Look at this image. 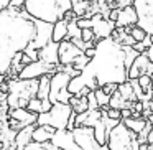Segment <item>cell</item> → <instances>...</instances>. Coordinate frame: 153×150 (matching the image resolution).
Returning <instances> with one entry per match:
<instances>
[{
	"mask_svg": "<svg viewBox=\"0 0 153 150\" xmlns=\"http://www.w3.org/2000/svg\"><path fill=\"white\" fill-rule=\"evenodd\" d=\"M40 60H45L53 64H59V43L51 41L46 46H43L40 50Z\"/></svg>",
	"mask_w": 153,
	"mask_h": 150,
	"instance_id": "cell-18",
	"label": "cell"
},
{
	"mask_svg": "<svg viewBox=\"0 0 153 150\" xmlns=\"http://www.w3.org/2000/svg\"><path fill=\"white\" fill-rule=\"evenodd\" d=\"M25 150H63V149H59V147H58L56 143H53L51 140L50 142H36V140H31V142L25 147Z\"/></svg>",
	"mask_w": 153,
	"mask_h": 150,
	"instance_id": "cell-24",
	"label": "cell"
},
{
	"mask_svg": "<svg viewBox=\"0 0 153 150\" xmlns=\"http://www.w3.org/2000/svg\"><path fill=\"white\" fill-rule=\"evenodd\" d=\"M94 93H96V97H97V102H99V107L102 110H107L109 109V104H110V96L107 93H104V89L102 87H97L96 91H94Z\"/></svg>",
	"mask_w": 153,
	"mask_h": 150,
	"instance_id": "cell-26",
	"label": "cell"
},
{
	"mask_svg": "<svg viewBox=\"0 0 153 150\" xmlns=\"http://www.w3.org/2000/svg\"><path fill=\"white\" fill-rule=\"evenodd\" d=\"M148 143H153V129L150 130V134H148Z\"/></svg>",
	"mask_w": 153,
	"mask_h": 150,
	"instance_id": "cell-40",
	"label": "cell"
},
{
	"mask_svg": "<svg viewBox=\"0 0 153 150\" xmlns=\"http://www.w3.org/2000/svg\"><path fill=\"white\" fill-rule=\"evenodd\" d=\"M82 37V28L77 25V20L69 22V27H68V38H81Z\"/></svg>",
	"mask_w": 153,
	"mask_h": 150,
	"instance_id": "cell-28",
	"label": "cell"
},
{
	"mask_svg": "<svg viewBox=\"0 0 153 150\" xmlns=\"http://www.w3.org/2000/svg\"><path fill=\"white\" fill-rule=\"evenodd\" d=\"M96 51H97V48H96V46H89L86 51H84V53H86L89 58H92V56H96Z\"/></svg>",
	"mask_w": 153,
	"mask_h": 150,
	"instance_id": "cell-36",
	"label": "cell"
},
{
	"mask_svg": "<svg viewBox=\"0 0 153 150\" xmlns=\"http://www.w3.org/2000/svg\"><path fill=\"white\" fill-rule=\"evenodd\" d=\"M138 15V25L153 37V0H133Z\"/></svg>",
	"mask_w": 153,
	"mask_h": 150,
	"instance_id": "cell-10",
	"label": "cell"
},
{
	"mask_svg": "<svg viewBox=\"0 0 153 150\" xmlns=\"http://www.w3.org/2000/svg\"><path fill=\"white\" fill-rule=\"evenodd\" d=\"M73 8V0H25V10L36 20L56 23Z\"/></svg>",
	"mask_w": 153,
	"mask_h": 150,
	"instance_id": "cell-3",
	"label": "cell"
},
{
	"mask_svg": "<svg viewBox=\"0 0 153 150\" xmlns=\"http://www.w3.org/2000/svg\"><path fill=\"white\" fill-rule=\"evenodd\" d=\"M31 61H33V60H31V58H30V56H28V54H27V53H25V51H23V58H22V63H23V68H25V66H27V64H30V63H31Z\"/></svg>",
	"mask_w": 153,
	"mask_h": 150,
	"instance_id": "cell-37",
	"label": "cell"
},
{
	"mask_svg": "<svg viewBox=\"0 0 153 150\" xmlns=\"http://www.w3.org/2000/svg\"><path fill=\"white\" fill-rule=\"evenodd\" d=\"M115 23H117V27H123V28L138 25V15H137V10H135V7H133V4L120 8Z\"/></svg>",
	"mask_w": 153,
	"mask_h": 150,
	"instance_id": "cell-16",
	"label": "cell"
},
{
	"mask_svg": "<svg viewBox=\"0 0 153 150\" xmlns=\"http://www.w3.org/2000/svg\"><path fill=\"white\" fill-rule=\"evenodd\" d=\"M145 53H146V56H148V58H150V60H152V61H153V45H152V46H150V48H148V50H146V51H145Z\"/></svg>",
	"mask_w": 153,
	"mask_h": 150,
	"instance_id": "cell-39",
	"label": "cell"
},
{
	"mask_svg": "<svg viewBox=\"0 0 153 150\" xmlns=\"http://www.w3.org/2000/svg\"><path fill=\"white\" fill-rule=\"evenodd\" d=\"M89 61H91V58L87 56L86 53H82V54H79V56L76 58V60H74V63H73V66L76 68L77 71H82L84 68L87 66V64H89Z\"/></svg>",
	"mask_w": 153,
	"mask_h": 150,
	"instance_id": "cell-30",
	"label": "cell"
},
{
	"mask_svg": "<svg viewBox=\"0 0 153 150\" xmlns=\"http://www.w3.org/2000/svg\"><path fill=\"white\" fill-rule=\"evenodd\" d=\"M146 120L145 117H128V119H123V122H125V125L128 127V129H132L133 132L140 134L143 130V127L146 125Z\"/></svg>",
	"mask_w": 153,
	"mask_h": 150,
	"instance_id": "cell-23",
	"label": "cell"
},
{
	"mask_svg": "<svg viewBox=\"0 0 153 150\" xmlns=\"http://www.w3.org/2000/svg\"><path fill=\"white\" fill-rule=\"evenodd\" d=\"M8 5H10V0H0V10L8 8Z\"/></svg>",
	"mask_w": 153,
	"mask_h": 150,
	"instance_id": "cell-38",
	"label": "cell"
},
{
	"mask_svg": "<svg viewBox=\"0 0 153 150\" xmlns=\"http://www.w3.org/2000/svg\"><path fill=\"white\" fill-rule=\"evenodd\" d=\"M100 117H102V109H87V110H84V112L77 114L76 127L77 125H91V127H94Z\"/></svg>",
	"mask_w": 153,
	"mask_h": 150,
	"instance_id": "cell-17",
	"label": "cell"
},
{
	"mask_svg": "<svg viewBox=\"0 0 153 150\" xmlns=\"http://www.w3.org/2000/svg\"><path fill=\"white\" fill-rule=\"evenodd\" d=\"M123 50H125V64H127V68H130L132 63L135 61V58L138 56L140 53L132 46V45H123Z\"/></svg>",
	"mask_w": 153,
	"mask_h": 150,
	"instance_id": "cell-27",
	"label": "cell"
},
{
	"mask_svg": "<svg viewBox=\"0 0 153 150\" xmlns=\"http://www.w3.org/2000/svg\"><path fill=\"white\" fill-rule=\"evenodd\" d=\"M10 8H25V0H10Z\"/></svg>",
	"mask_w": 153,
	"mask_h": 150,
	"instance_id": "cell-34",
	"label": "cell"
},
{
	"mask_svg": "<svg viewBox=\"0 0 153 150\" xmlns=\"http://www.w3.org/2000/svg\"><path fill=\"white\" fill-rule=\"evenodd\" d=\"M8 117L18 120V122L22 124V127L36 124V120H38V114L28 110L27 107H10V109H8Z\"/></svg>",
	"mask_w": 153,
	"mask_h": 150,
	"instance_id": "cell-15",
	"label": "cell"
},
{
	"mask_svg": "<svg viewBox=\"0 0 153 150\" xmlns=\"http://www.w3.org/2000/svg\"><path fill=\"white\" fill-rule=\"evenodd\" d=\"M73 79L66 71H56L51 74V87H50V101L51 102H69L73 94L69 93V83Z\"/></svg>",
	"mask_w": 153,
	"mask_h": 150,
	"instance_id": "cell-7",
	"label": "cell"
},
{
	"mask_svg": "<svg viewBox=\"0 0 153 150\" xmlns=\"http://www.w3.org/2000/svg\"><path fill=\"white\" fill-rule=\"evenodd\" d=\"M119 93L122 94L127 101H130V102L138 101V99H137V96H135V91H133V86H132V83H130V81H125V83L119 84Z\"/></svg>",
	"mask_w": 153,
	"mask_h": 150,
	"instance_id": "cell-25",
	"label": "cell"
},
{
	"mask_svg": "<svg viewBox=\"0 0 153 150\" xmlns=\"http://www.w3.org/2000/svg\"><path fill=\"white\" fill-rule=\"evenodd\" d=\"M56 71H58V64L48 63V61H45V60H36V61H31L30 64H27V66L20 71L18 78H23V79L38 78V79H40L45 74H54Z\"/></svg>",
	"mask_w": 153,
	"mask_h": 150,
	"instance_id": "cell-9",
	"label": "cell"
},
{
	"mask_svg": "<svg viewBox=\"0 0 153 150\" xmlns=\"http://www.w3.org/2000/svg\"><path fill=\"white\" fill-rule=\"evenodd\" d=\"M128 33L132 35L133 38H135V41H143V40H145V37L148 35V33H146V31L142 28V27H140V25H133V27L130 28Z\"/></svg>",
	"mask_w": 153,
	"mask_h": 150,
	"instance_id": "cell-29",
	"label": "cell"
},
{
	"mask_svg": "<svg viewBox=\"0 0 153 150\" xmlns=\"http://www.w3.org/2000/svg\"><path fill=\"white\" fill-rule=\"evenodd\" d=\"M35 127H36V124H31V125H27L22 130H18L17 137H15V150H25V147L33 140Z\"/></svg>",
	"mask_w": 153,
	"mask_h": 150,
	"instance_id": "cell-19",
	"label": "cell"
},
{
	"mask_svg": "<svg viewBox=\"0 0 153 150\" xmlns=\"http://www.w3.org/2000/svg\"><path fill=\"white\" fill-rule=\"evenodd\" d=\"M73 137L82 150H109L107 145H100L96 139V130L91 125H77L73 129Z\"/></svg>",
	"mask_w": 153,
	"mask_h": 150,
	"instance_id": "cell-8",
	"label": "cell"
},
{
	"mask_svg": "<svg viewBox=\"0 0 153 150\" xmlns=\"http://www.w3.org/2000/svg\"><path fill=\"white\" fill-rule=\"evenodd\" d=\"M109 150H140L138 134L125 125L123 120H120L109 134L107 139Z\"/></svg>",
	"mask_w": 153,
	"mask_h": 150,
	"instance_id": "cell-5",
	"label": "cell"
},
{
	"mask_svg": "<svg viewBox=\"0 0 153 150\" xmlns=\"http://www.w3.org/2000/svg\"><path fill=\"white\" fill-rule=\"evenodd\" d=\"M68 27H69V22L68 20H64V18L58 20L53 25V41L61 43L63 40H66L68 38Z\"/></svg>",
	"mask_w": 153,
	"mask_h": 150,
	"instance_id": "cell-21",
	"label": "cell"
},
{
	"mask_svg": "<svg viewBox=\"0 0 153 150\" xmlns=\"http://www.w3.org/2000/svg\"><path fill=\"white\" fill-rule=\"evenodd\" d=\"M133 48H135L138 53H145V51L148 50V48L145 46V43H143V41H135V43H133Z\"/></svg>",
	"mask_w": 153,
	"mask_h": 150,
	"instance_id": "cell-35",
	"label": "cell"
},
{
	"mask_svg": "<svg viewBox=\"0 0 153 150\" xmlns=\"http://www.w3.org/2000/svg\"><path fill=\"white\" fill-rule=\"evenodd\" d=\"M102 89H104V93H107L109 96H112L114 93L119 91V83H107V84L102 86Z\"/></svg>",
	"mask_w": 153,
	"mask_h": 150,
	"instance_id": "cell-32",
	"label": "cell"
},
{
	"mask_svg": "<svg viewBox=\"0 0 153 150\" xmlns=\"http://www.w3.org/2000/svg\"><path fill=\"white\" fill-rule=\"evenodd\" d=\"M51 142L56 143L59 149L63 150H82L79 145H77V142L74 140L73 137V130L69 129H59L54 132L53 139H51Z\"/></svg>",
	"mask_w": 153,
	"mask_h": 150,
	"instance_id": "cell-14",
	"label": "cell"
},
{
	"mask_svg": "<svg viewBox=\"0 0 153 150\" xmlns=\"http://www.w3.org/2000/svg\"><path fill=\"white\" fill-rule=\"evenodd\" d=\"M96 56L81 71V78L92 91L107 83H125L128 81V68L125 64L123 45L112 37L104 38L96 45Z\"/></svg>",
	"mask_w": 153,
	"mask_h": 150,
	"instance_id": "cell-2",
	"label": "cell"
},
{
	"mask_svg": "<svg viewBox=\"0 0 153 150\" xmlns=\"http://www.w3.org/2000/svg\"><path fill=\"white\" fill-rule=\"evenodd\" d=\"M56 130H58L56 127L50 125V124H43V125L36 124V127L33 130V140H36V142H50Z\"/></svg>",
	"mask_w": 153,
	"mask_h": 150,
	"instance_id": "cell-20",
	"label": "cell"
},
{
	"mask_svg": "<svg viewBox=\"0 0 153 150\" xmlns=\"http://www.w3.org/2000/svg\"><path fill=\"white\" fill-rule=\"evenodd\" d=\"M74 112L73 106L69 102H54L50 110L38 114L36 124L43 125V124H50V125L59 129H68V122H69L71 114Z\"/></svg>",
	"mask_w": 153,
	"mask_h": 150,
	"instance_id": "cell-6",
	"label": "cell"
},
{
	"mask_svg": "<svg viewBox=\"0 0 153 150\" xmlns=\"http://www.w3.org/2000/svg\"><path fill=\"white\" fill-rule=\"evenodd\" d=\"M152 84H153V76H152Z\"/></svg>",
	"mask_w": 153,
	"mask_h": 150,
	"instance_id": "cell-42",
	"label": "cell"
},
{
	"mask_svg": "<svg viewBox=\"0 0 153 150\" xmlns=\"http://www.w3.org/2000/svg\"><path fill=\"white\" fill-rule=\"evenodd\" d=\"M143 74L153 76V61L146 56V53H140L128 68V79H138Z\"/></svg>",
	"mask_w": 153,
	"mask_h": 150,
	"instance_id": "cell-12",
	"label": "cell"
},
{
	"mask_svg": "<svg viewBox=\"0 0 153 150\" xmlns=\"http://www.w3.org/2000/svg\"><path fill=\"white\" fill-rule=\"evenodd\" d=\"M84 51L77 46L76 43L66 38L59 43V64H73L79 54H82Z\"/></svg>",
	"mask_w": 153,
	"mask_h": 150,
	"instance_id": "cell-13",
	"label": "cell"
},
{
	"mask_svg": "<svg viewBox=\"0 0 153 150\" xmlns=\"http://www.w3.org/2000/svg\"><path fill=\"white\" fill-rule=\"evenodd\" d=\"M91 20H92V30L94 33H96V38H94V43H99L100 40H104V38H109L110 35H112V31L117 28V23L114 20H110V18H105L104 17L102 12H97V13H94L92 17H91Z\"/></svg>",
	"mask_w": 153,
	"mask_h": 150,
	"instance_id": "cell-11",
	"label": "cell"
},
{
	"mask_svg": "<svg viewBox=\"0 0 153 150\" xmlns=\"http://www.w3.org/2000/svg\"><path fill=\"white\" fill-rule=\"evenodd\" d=\"M8 86L10 91L7 94V104L10 107H28L33 97H36L40 79H23V78H8Z\"/></svg>",
	"mask_w": 153,
	"mask_h": 150,
	"instance_id": "cell-4",
	"label": "cell"
},
{
	"mask_svg": "<svg viewBox=\"0 0 153 150\" xmlns=\"http://www.w3.org/2000/svg\"><path fill=\"white\" fill-rule=\"evenodd\" d=\"M81 38H82L86 43H91V41L96 38V33H94L92 28H82V37H81Z\"/></svg>",
	"mask_w": 153,
	"mask_h": 150,
	"instance_id": "cell-31",
	"label": "cell"
},
{
	"mask_svg": "<svg viewBox=\"0 0 153 150\" xmlns=\"http://www.w3.org/2000/svg\"><path fill=\"white\" fill-rule=\"evenodd\" d=\"M87 97H89V109H100V107H99V102H97V97H96V93H94V91H91V93L87 94Z\"/></svg>",
	"mask_w": 153,
	"mask_h": 150,
	"instance_id": "cell-33",
	"label": "cell"
},
{
	"mask_svg": "<svg viewBox=\"0 0 153 150\" xmlns=\"http://www.w3.org/2000/svg\"><path fill=\"white\" fill-rule=\"evenodd\" d=\"M69 104L73 106V109L76 110L77 114H81V112L89 109V97L87 96H73L69 101Z\"/></svg>",
	"mask_w": 153,
	"mask_h": 150,
	"instance_id": "cell-22",
	"label": "cell"
},
{
	"mask_svg": "<svg viewBox=\"0 0 153 150\" xmlns=\"http://www.w3.org/2000/svg\"><path fill=\"white\" fill-rule=\"evenodd\" d=\"M148 120H150V122H152V124H153V114H152V116H150V117H148Z\"/></svg>",
	"mask_w": 153,
	"mask_h": 150,
	"instance_id": "cell-41",
	"label": "cell"
},
{
	"mask_svg": "<svg viewBox=\"0 0 153 150\" xmlns=\"http://www.w3.org/2000/svg\"><path fill=\"white\" fill-rule=\"evenodd\" d=\"M36 31V18L25 8L0 10V74L7 76L13 56L33 43Z\"/></svg>",
	"mask_w": 153,
	"mask_h": 150,
	"instance_id": "cell-1",
	"label": "cell"
}]
</instances>
